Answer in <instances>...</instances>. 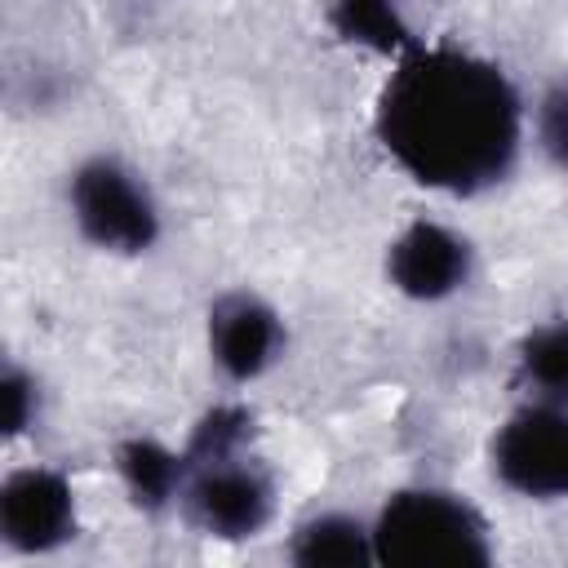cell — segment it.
Here are the masks:
<instances>
[{
	"label": "cell",
	"mask_w": 568,
	"mask_h": 568,
	"mask_svg": "<svg viewBox=\"0 0 568 568\" xmlns=\"http://www.w3.org/2000/svg\"><path fill=\"white\" fill-rule=\"evenodd\" d=\"M524 98L484 53L462 44H413L377 89L373 133L417 186L484 195L510 178L524 151Z\"/></svg>",
	"instance_id": "6da1fadb"
},
{
	"label": "cell",
	"mask_w": 568,
	"mask_h": 568,
	"mask_svg": "<svg viewBox=\"0 0 568 568\" xmlns=\"http://www.w3.org/2000/svg\"><path fill=\"white\" fill-rule=\"evenodd\" d=\"M373 550L382 568H484L497 555L484 510L439 484L386 493L373 515Z\"/></svg>",
	"instance_id": "7a4b0ae2"
},
{
	"label": "cell",
	"mask_w": 568,
	"mask_h": 568,
	"mask_svg": "<svg viewBox=\"0 0 568 568\" xmlns=\"http://www.w3.org/2000/svg\"><path fill=\"white\" fill-rule=\"evenodd\" d=\"M67 209L75 231L111 257H142L164 235V213L151 182L120 155H89L67 178Z\"/></svg>",
	"instance_id": "3957f363"
},
{
	"label": "cell",
	"mask_w": 568,
	"mask_h": 568,
	"mask_svg": "<svg viewBox=\"0 0 568 568\" xmlns=\"http://www.w3.org/2000/svg\"><path fill=\"white\" fill-rule=\"evenodd\" d=\"M275 475L253 457L217 453V457H186V484L178 497V515L213 541H253L275 519Z\"/></svg>",
	"instance_id": "277c9868"
},
{
	"label": "cell",
	"mask_w": 568,
	"mask_h": 568,
	"mask_svg": "<svg viewBox=\"0 0 568 568\" xmlns=\"http://www.w3.org/2000/svg\"><path fill=\"white\" fill-rule=\"evenodd\" d=\"M488 470L524 501H568V404L515 408L488 439Z\"/></svg>",
	"instance_id": "5b68a950"
},
{
	"label": "cell",
	"mask_w": 568,
	"mask_h": 568,
	"mask_svg": "<svg viewBox=\"0 0 568 568\" xmlns=\"http://www.w3.org/2000/svg\"><path fill=\"white\" fill-rule=\"evenodd\" d=\"M80 532L75 488L58 466H13L0 479V541L13 555H53Z\"/></svg>",
	"instance_id": "8992f818"
},
{
	"label": "cell",
	"mask_w": 568,
	"mask_h": 568,
	"mask_svg": "<svg viewBox=\"0 0 568 568\" xmlns=\"http://www.w3.org/2000/svg\"><path fill=\"white\" fill-rule=\"evenodd\" d=\"M204 342H209V359L217 364V373L235 386H248L284 359L288 328H284V315L262 293L231 288L213 297L209 320H204Z\"/></svg>",
	"instance_id": "52a82bcc"
},
{
	"label": "cell",
	"mask_w": 568,
	"mask_h": 568,
	"mask_svg": "<svg viewBox=\"0 0 568 568\" xmlns=\"http://www.w3.org/2000/svg\"><path fill=\"white\" fill-rule=\"evenodd\" d=\"M475 275V244L448 222L413 217L386 244V284L408 302H448Z\"/></svg>",
	"instance_id": "ba28073f"
},
{
	"label": "cell",
	"mask_w": 568,
	"mask_h": 568,
	"mask_svg": "<svg viewBox=\"0 0 568 568\" xmlns=\"http://www.w3.org/2000/svg\"><path fill=\"white\" fill-rule=\"evenodd\" d=\"M284 555L297 568H368L377 564L373 519L351 510H311L293 524Z\"/></svg>",
	"instance_id": "9c48e42d"
},
{
	"label": "cell",
	"mask_w": 568,
	"mask_h": 568,
	"mask_svg": "<svg viewBox=\"0 0 568 568\" xmlns=\"http://www.w3.org/2000/svg\"><path fill=\"white\" fill-rule=\"evenodd\" d=\"M115 475L133 506L160 515L178 506L182 484H186V448H169L151 435H129L115 444Z\"/></svg>",
	"instance_id": "30bf717a"
},
{
	"label": "cell",
	"mask_w": 568,
	"mask_h": 568,
	"mask_svg": "<svg viewBox=\"0 0 568 568\" xmlns=\"http://www.w3.org/2000/svg\"><path fill=\"white\" fill-rule=\"evenodd\" d=\"M324 18L337 31V40L359 44L382 58H399L413 44H422L399 9V0H324Z\"/></svg>",
	"instance_id": "8fae6325"
},
{
	"label": "cell",
	"mask_w": 568,
	"mask_h": 568,
	"mask_svg": "<svg viewBox=\"0 0 568 568\" xmlns=\"http://www.w3.org/2000/svg\"><path fill=\"white\" fill-rule=\"evenodd\" d=\"M515 386L541 404H568V320L537 324L515 346Z\"/></svg>",
	"instance_id": "7c38bea8"
},
{
	"label": "cell",
	"mask_w": 568,
	"mask_h": 568,
	"mask_svg": "<svg viewBox=\"0 0 568 568\" xmlns=\"http://www.w3.org/2000/svg\"><path fill=\"white\" fill-rule=\"evenodd\" d=\"M532 138L541 146V155L568 173V71L559 80H550L532 106Z\"/></svg>",
	"instance_id": "4fadbf2b"
},
{
	"label": "cell",
	"mask_w": 568,
	"mask_h": 568,
	"mask_svg": "<svg viewBox=\"0 0 568 568\" xmlns=\"http://www.w3.org/2000/svg\"><path fill=\"white\" fill-rule=\"evenodd\" d=\"M0 399H4V435L18 439L40 422V382L31 368L9 364L0 377Z\"/></svg>",
	"instance_id": "5bb4252c"
}]
</instances>
